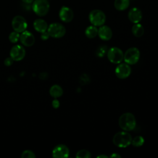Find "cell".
Here are the masks:
<instances>
[{"instance_id": "30", "label": "cell", "mask_w": 158, "mask_h": 158, "mask_svg": "<svg viewBox=\"0 0 158 158\" xmlns=\"http://www.w3.org/2000/svg\"><path fill=\"white\" fill-rule=\"evenodd\" d=\"M109 157H118V158H120V157H121V156L118 154L117 153H113Z\"/></svg>"}, {"instance_id": "6", "label": "cell", "mask_w": 158, "mask_h": 158, "mask_svg": "<svg viewBox=\"0 0 158 158\" xmlns=\"http://www.w3.org/2000/svg\"><path fill=\"white\" fill-rule=\"evenodd\" d=\"M47 31L50 36L55 38H59L64 36L66 30L65 27L59 23H52L49 25Z\"/></svg>"}, {"instance_id": "26", "label": "cell", "mask_w": 158, "mask_h": 158, "mask_svg": "<svg viewBox=\"0 0 158 158\" xmlns=\"http://www.w3.org/2000/svg\"><path fill=\"white\" fill-rule=\"evenodd\" d=\"M13 61H14V60L10 57H7L4 60V64L6 66H10V65H11L13 64Z\"/></svg>"}, {"instance_id": "8", "label": "cell", "mask_w": 158, "mask_h": 158, "mask_svg": "<svg viewBox=\"0 0 158 158\" xmlns=\"http://www.w3.org/2000/svg\"><path fill=\"white\" fill-rule=\"evenodd\" d=\"M12 27L14 31L22 33L27 27V23L24 17L21 15L15 16L12 20Z\"/></svg>"}, {"instance_id": "16", "label": "cell", "mask_w": 158, "mask_h": 158, "mask_svg": "<svg viewBox=\"0 0 158 158\" xmlns=\"http://www.w3.org/2000/svg\"><path fill=\"white\" fill-rule=\"evenodd\" d=\"M33 27L37 31L40 32L41 33L47 31L48 28L47 22L43 19H38L34 21Z\"/></svg>"}, {"instance_id": "27", "label": "cell", "mask_w": 158, "mask_h": 158, "mask_svg": "<svg viewBox=\"0 0 158 158\" xmlns=\"http://www.w3.org/2000/svg\"><path fill=\"white\" fill-rule=\"evenodd\" d=\"M49 37V33L47 31L42 33L41 36V38L43 40H46L48 39Z\"/></svg>"}, {"instance_id": "22", "label": "cell", "mask_w": 158, "mask_h": 158, "mask_svg": "<svg viewBox=\"0 0 158 158\" xmlns=\"http://www.w3.org/2000/svg\"><path fill=\"white\" fill-rule=\"evenodd\" d=\"M91 157V154L90 152L86 149H81L76 154V157L77 158H90Z\"/></svg>"}, {"instance_id": "2", "label": "cell", "mask_w": 158, "mask_h": 158, "mask_svg": "<svg viewBox=\"0 0 158 158\" xmlns=\"http://www.w3.org/2000/svg\"><path fill=\"white\" fill-rule=\"evenodd\" d=\"M131 135L126 131H119L114 135L112 141L114 145L118 148H126L131 144Z\"/></svg>"}, {"instance_id": "4", "label": "cell", "mask_w": 158, "mask_h": 158, "mask_svg": "<svg viewBox=\"0 0 158 158\" xmlns=\"http://www.w3.org/2000/svg\"><path fill=\"white\" fill-rule=\"evenodd\" d=\"M49 7L50 5L48 0H35L33 2V10L38 16L46 15L49 12Z\"/></svg>"}, {"instance_id": "3", "label": "cell", "mask_w": 158, "mask_h": 158, "mask_svg": "<svg viewBox=\"0 0 158 158\" xmlns=\"http://www.w3.org/2000/svg\"><path fill=\"white\" fill-rule=\"evenodd\" d=\"M89 20L90 23L96 27L103 25L106 20V16L104 12L99 9H94L89 14Z\"/></svg>"}, {"instance_id": "9", "label": "cell", "mask_w": 158, "mask_h": 158, "mask_svg": "<svg viewBox=\"0 0 158 158\" xmlns=\"http://www.w3.org/2000/svg\"><path fill=\"white\" fill-rule=\"evenodd\" d=\"M131 72V69L129 64L122 63L118 64L115 70V73L117 78L120 79H125L130 76Z\"/></svg>"}, {"instance_id": "21", "label": "cell", "mask_w": 158, "mask_h": 158, "mask_svg": "<svg viewBox=\"0 0 158 158\" xmlns=\"http://www.w3.org/2000/svg\"><path fill=\"white\" fill-rule=\"evenodd\" d=\"M144 142V139L141 136H136L131 140V144L135 147H139L141 146Z\"/></svg>"}, {"instance_id": "19", "label": "cell", "mask_w": 158, "mask_h": 158, "mask_svg": "<svg viewBox=\"0 0 158 158\" xmlns=\"http://www.w3.org/2000/svg\"><path fill=\"white\" fill-rule=\"evenodd\" d=\"M49 93L52 97L54 98H57L62 95L63 89L59 85H54L51 87Z\"/></svg>"}, {"instance_id": "24", "label": "cell", "mask_w": 158, "mask_h": 158, "mask_svg": "<svg viewBox=\"0 0 158 158\" xmlns=\"http://www.w3.org/2000/svg\"><path fill=\"white\" fill-rule=\"evenodd\" d=\"M21 157L22 158H35L36 157L33 152L30 150H26L22 153Z\"/></svg>"}, {"instance_id": "20", "label": "cell", "mask_w": 158, "mask_h": 158, "mask_svg": "<svg viewBox=\"0 0 158 158\" xmlns=\"http://www.w3.org/2000/svg\"><path fill=\"white\" fill-rule=\"evenodd\" d=\"M98 29L97 28V27L94 25H90L88 27L85 31V35L88 38H94L98 35Z\"/></svg>"}, {"instance_id": "31", "label": "cell", "mask_w": 158, "mask_h": 158, "mask_svg": "<svg viewBox=\"0 0 158 158\" xmlns=\"http://www.w3.org/2000/svg\"><path fill=\"white\" fill-rule=\"evenodd\" d=\"M25 4H30L33 2L34 0H22Z\"/></svg>"}, {"instance_id": "10", "label": "cell", "mask_w": 158, "mask_h": 158, "mask_svg": "<svg viewBox=\"0 0 158 158\" xmlns=\"http://www.w3.org/2000/svg\"><path fill=\"white\" fill-rule=\"evenodd\" d=\"M69 152V149L67 146L64 144H58L53 149L52 155V157L55 158H64L68 157Z\"/></svg>"}, {"instance_id": "1", "label": "cell", "mask_w": 158, "mask_h": 158, "mask_svg": "<svg viewBox=\"0 0 158 158\" xmlns=\"http://www.w3.org/2000/svg\"><path fill=\"white\" fill-rule=\"evenodd\" d=\"M136 121L134 115L130 112L123 114L118 119L119 127L126 131H130L134 130L136 127Z\"/></svg>"}, {"instance_id": "13", "label": "cell", "mask_w": 158, "mask_h": 158, "mask_svg": "<svg viewBox=\"0 0 158 158\" xmlns=\"http://www.w3.org/2000/svg\"><path fill=\"white\" fill-rule=\"evenodd\" d=\"M20 41L22 44L29 47L33 45L35 41V36L31 32L25 30L20 35Z\"/></svg>"}, {"instance_id": "32", "label": "cell", "mask_w": 158, "mask_h": 158, "mask_svg": "<svg viewBox=\"0 0 158 158\" xmlns=\"http://www.w3.org/2000/svg\"><path fill=\"white\" fill-rule=\"evenodd\" d=\"M97 157H98V158H99V157H104V158H106V157H108V156H107L106 155H103V154H102V155H99V156H97Z\"/></svg>"}, {"instance_id": "18", "label": "cell", "mask_w": 158, "mask_h": 158, "mask_svg": "<svg viewBox=\"0 0 158 158\" xmlns=\"http://www.w3.org/2000/svg\"><path fill=\"white\" fill-rule=\"evenodd\" d=\"M131 31L135 36L139 38L143 35L144 32V29L143 26L141 24L137 23H134V25H133L131 28Z\"/></svg>"}, {"instance_id": "15", "label": "cell", "mask_w": 158, "mask_h": 158, "mask_svg": "<svg viewBox=\"0 0 158 158\" xmlns=\"http://www.w3.org/2000/svg\"><path fill=\"white\" fill-rule=\"evenodd\" d=\"M98 35L102 40L109 41L112 36V31L109 27L103 25L99 27Z\"/></svg>"}, {"instance_id": "25", "label": "cell", "mask_w": 158, "mask_h": 158, "mask_svg": "<svg viewBox=\"0 0 158 158\" xmlns=\"http://www.w3.org/2000/svg\"><path fill=\"white\" fill-rule=\"evenodd\" d=\"M107 47L106 48L105 46H101L96 51V54L98 56L102 57L103 56H104L105 53H106V49Z\"/></svg>"}, {"instance_id": "11", "label": "cell", "mask_w": 158, "mask_h": 158, "mask_svg": "<svg viewBox=\"0 0 158 158\" xmlns=\"http://www.w3.org/2000/svg\"><path fill=\"white\" fill-rule=\"evenodd\" d=\"M59 16L62 22L69 23L73 20L74 14L73 10L70 7L67 6H62L59 10Z\"/></svg>"}, {"instance_id": "7", "label": "cell", "mask_w": 158, "mask_h": 158, "mask_svg": "<svg viewBox=\"0 0 158 158\" xmlns=\"http://www.w3.org/2000/svg\"><path fill=\"white\" fill-rule=\"evenodd\" d=\"M109 60L113 64H120L123 59L124 54L123 51L117 47L110 48L107 53Z\"/></svg>"}, {"instance_id": "5", "label": "cell", "mask_w": 158, "mask_h": 158, "mask_svg": "<svg viewBox=\"0 0 158 158\" xmlns=\"http://www.w3.org/2000/svg\"><path fill=\"white\" fill-rule=\"evenodd\" d=\"M140 57V52L137 48L132 47L128 48L124 54L123 59L125 63L133 65L137 63Z\"/></svg>"}, {"instance_id": "17", "label": "cell", "mask_w": 158, "mask_h": 158, "mask_svg": "<svg viewBox=\"0 0 158 158\" xmlns=\"http://www.w3.org/2000/svg\"><path fill=\"white\" fill-rule=\"evenodd\" d=\"M130 3V0H115L114 5L117 10L123 11L129 7Z\"/></svg>"}, {"instance_id": "12", "label": "cell", "mask_w": 158, "mask_h": 158, "mask_svg": "<svg viewBox=\"0 0 158 158\" xmlns=\"http://www.w3.org/2000/svg\"><path fill=\"white\" fill-rule=\"evenodd\" d=\"M10 56L14 60H21L25 56V50L23 46L20 45H15L11 49Z\"/></svg>"}, {"instance_id": "28", "label": "cell", "mask_w": 158, "mask_h": 158, "mask_svg": "<svg viewBox=\"0 0 158 158\" xmlns=\"http://www.w3.org/2000/svg\"><path fill=\"white\" fill-rule=\"evenodd\" d=\"M52 106L55 109H57L59 107V105H60V103H59V101L57 99H54L53 100L52 102Z\"/></svg>"}, {"instance_id": "29", "label": "cell", "mask_w": 158, "mask_h": 158, "mask_svg": "<svg viewBox=\"0 0 158 158\" xmlns=\"http://www.w3.org/2000/svg\"><path fill=\"white\" fill-rule=\"evenodd\" d=\"M46 77H47V73H41L40 75V78L42 80L45 79Z\"/></svg>"}, {"instance_id": "23", "label": "cell", "mask_w": 158, "mask_h": 158, "mask_svg": "<svg viewBox=\"0 0 158 158\" xmlns=\"http://www.w3.org/2000/svg\"><path fill=\"white\" fill-rule=\"evenodd\" d=\"M9 39L11 43H17L19 41V40H20L19 33L15 31L10 33L9 36Z\"/></svg>"}, {"instance_id": "14", "label": "cell", "mask_w": 158, "mask_h": 158, "mask_svg": "<svg viewBox=\"0 0 158 158\" xmlns=\"http://www.w3.org/2000/svg\"><path fill=\"white\" fill-rule=\"evenodd\" d=\"M142 12L141 10L136 7H132L128 12V17L129 20L133 23H137L141 22L142 19Z\"/></svg>"}]
</instances>
